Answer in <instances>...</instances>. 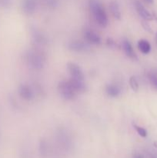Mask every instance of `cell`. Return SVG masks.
<instances>
[{
	"instance_id": "14",
	"label": "cell",
	"mask_w": 157,
	"mask_h": 158,
	"mask_svg": "<svg viewBox=\"0 0 157 158\" xmlns=\"http://www.w3.org/2000/svg\"><path fill=\"white\" fill-rule=\"evenodd\" d=\"M32 37L33 39V41L36 43L37 44L42 45L46 43V39L39 31L37 29H33L32 31Z\"/></svg>"
},
{
	"instance_id": "19",
	"label": "cell",
	"mask_w": 157,
	"mask_h": 158,
	"mask_svg": "<svg viewBox=\"0 0 157 158\" xmlns=\"http://www.w3.org/2000/svg\"><path fill=\"white\" fill-rule=\"evenodd\" d=\"M39 150H40V153L42 156H45L48 152V146L47 143H46V141L44 140H42L41 143H40L39 145Z\"/></svg>"
},
{
	"instance_id": "27",
	"label": "cell",
	"mask_w": 157,
	"mask_h": 158,
	"mask_svg": "<svg viewBox=\"0 0 157 158\" xmlns=\"http://www.w3.org/2000/svg\"><path fill=\"white\" fill-rule=\"evenodd\" d=\"M156 40H157V33H156Z\"/></svg>"
},
{
	"instance_id": "25",
	"label": "cell",
	"mask_w": 157,
	"mask_h": 158,
	"mask_svg": "<svg viewBox=\"0 0 157 158\" xmlns=\"http://www.w3.org/2000/svg\"><path fill=\"white\" fill-rule=\"evenodd\" d=\"M152 17H153L154 19H155L157 21V12H152Z\"/></svg>"
},
{
	"instance_id": "5",
	"label": "cell",
	"mask_w": 157,
	"mask_h": 158,
	"mask_svg": "<svg viewBox=\"0 0 157 158\" xmlns=\"http://www.w3.org/2000/svg\"><path fill=\"white\" fill-rule=\"evenodd\" d=\"M68 49L73 51V52H84L89 51L90 47L86 43L78 41V40H74V41L70 42L68 44Z\"/></svg>"
},
{
	"instance_id": "10",
	"label": "cell",
	"mask_w": 157,
	"mask_h": 158,
	"mask_svg": "<svg viewBox=\"0 0 157 158\" xmlns=\"http://www.w3.org/2000/svg\"><path fill=\"white\" fill-rule=\"evenodd\" d=\"M123 49L124 50L126 55L129 57V59L132 60H136L137 56L135 54V51H134L133 48H132V46L131 45V43H129V40H124L123 41Z\"/></svg>"
},
{
	"instance_id": "7",
	"label": "cell",
	"mask_w": 157,
	"mask_h": 158,
	"mask_svg": "<svg viewBox=\"0 0 157 158\" xmlns=\"http://www.w3.org/2000/svg\"><path fill=\"white\" fill-rule=\"evenodd\" d=\"M135 7L137 12H138V14L143 18V20H146V21H151V20L153 19V17H152V14L145 8V6H143L140 2H135Z\"/></svg>"
},
{
	"instance_id": "4",
	"label": "cell",
	"mask_w": 157,
	"mask_h": 158,
	"mask_svg": "<svg viewBox=\"0 0 157 158\" xmlns=\"http://www.w3.org/2000/svg\"><path fill=\"white\" fill-rule=\"evenodd\" d=\"M67 69L69 70V74H70L71 78L84 80L85 77L83 69L76 63L69 62V63H67Z\"/></svg>"
},
{
	"instance_id": "20",
	"label": "cell",
	"mask_w": 157,
	"mask_h": 158,
	"mask_svg": "<svg viewBox=\"0 0 157 158\" xmlns=\"http://www.w3.org/2000/svg\"><path fill=\"white\" fill-rule=\"evenodd\" d=\"M46 4L49 7L55 8L58 4V0H46Z\"/></svg>"
},
{
	"instance_id": "8",
	"label": "cell",
	"mask_w": 157,
	"mask_h": 158,
	"mask_svg": "<svg viewBox=\"0 0 157 158\" xmlns=\"http://www.w3.org/2000/svg\"><path fill=\"white\" fill-rule=\"evenodd\" d=\"M84 36L88 43L93 45H99L101 43V38L97 33L92 29H86L84 32Z\"/></svg>"
},
{
	"instance_id": "15",
	"label": "cell",
	"mask_w": 157,
	"mask_h": 158,
	"mask_svg": "<svg viewBox=\"0 0 157 158\" xmlns=\"http://www.w3.org/2000/svg\"><path fill=\"white\" fill-rule=\"evenodd\" d=\"M138 48L143 54H148L151 51V45L147 40H140L138 41Z\"/></svg>"
},
{
	"instance_id": "9",
	"label": "cell",
	"mask_w": 157,
	"mask_h": 158,
	"mask_svg": "<svg viewBox=\"0 0 157 158\" xmlns=\"http://www.w3.org/2000/svg\"><path fill=\"white\" fill-rule=\"evenodd\" d=\"M37 7V0H23L22 10L26 15H32Z\"/></svg>"
},
{
	"instance_id": "1",
	"label": "cell",
	"mask_w": 157,
	"mask_h": 158,
	"mask_svg": "<svg viewBox=\"0 0 157 158\" xmlns=\"http://www.w3.org/2000/svg\"><path fill=\"white\" fill-rule=\"evenodd\" d=\"M89 7L94 20L97 24L103 28H106L108 25V16L104 7L99 0H89Z\"/></svg>"
},
{
	"instance_id": "11",
	"label": "cell",
	"mask_w": 157,
	"mask_h": 158,
	"mask_svg": "<svg viewBox=\"0 0 157 158\" xmlns=\"http://www.w3.org/2000/svg\"><path fill=\"white\" fill-rule=\"evenodd\" d=\"M69 82L70 83L71 86L73 87V89H75L77 94H78V93H83L86 91V85L84 83V80L71 78L69 80Z\"/></svg>"
},
{
	"instance_id": "18",
	"label": "cell",
	"mask_w": 157,
	"mask_h": 158,
	"mask_svg": "<svg viewBox=\"0 0 157 158\" xmlns=\"http://www.w3.org/2000/svg\"><path fill=\"white\" fill-rule=\"evenodd\" d=\"M133 127L140 137H146V136H147V131H146L144 128L142 127L138 126V125L136 124H133Z\"/></svg>"
},
{
	"instance_id": "26",
	"label": "cell",
	"mask_w": 157,
	"mask_h": 158,
	"mask_svg": "<svg viewBox=\"0 0 157 158\" xmlns=\"http://www.w3.org/2000/svg\"><path fill=\"white\" fill-rule=\"evenodd\" d=\"M146 2H147L148 3H150V4H152V3H153V0H145Z\"/></svg>"
},
{
	"instance_id": "24",
	"label": "cell",
	"mask_w": 157,
	"mask_h": 158,
	"mask_svg": "<svg viewBox=\"0 0 157 158\" xmlns=\"http://www.w3.org/2000/svg\"><path fill=\"white\" fill-rule=\"evenodd\" d=\"M133 158H144V157H143V156L141 155V154H135V155H134Z\"/></svg>"
},
{
	"instance_id": "16",
	"label": "cell",
	"mask_w": 157,
	"mask_h": 158,
	"mask_svg": "<svg viewBox=\"0 0 157 158\" xmlns=\"http://www.w3.org/2000/svg\"><path fill=\"white\" fill-rule=\"evenodd\" d=\"M148 78L151 85L157 89V73L156 72H149L148 73Z\"/></svg>"
},
{
	"instance_id": "13",
	"label": "cell",
	"mask_w": 157,
	"mask_h": 158,
	"mask_svg": "<svg viewBox=\"0 0 157 158\" xmlns=\"http://www.w3.org/2000/svg\"><path fill=\"white\" fill-rule=\"evenodd\" d=\"M109 9H110L111 13L115 19H121V11H120L119 6L116 1H112L109 3Z\"/></svg>"
},
{
	"instance_id": "12",
	"label": "cell",
	"mask_w": 157,
	"mask_h": 158,
	"mask_svg": "<svg viewBox=\"0 0 157 158\" xmlns=\"http://www.w3.org/2000/svg\"><path fill=\"white\" fill-rule=\"evenodd\" d=\"M106 92L109 97H117L121 93V89L119 86L114 83H111L106 86Z\"/></svg>"
},
{
	"instance_id": "23",
	"label": "cell",
	"mask_w": 157,
	"mask_h": 158,
	"mask_svg": "<svg viewBox=\"0 0 157 158\" xmlns=\"http://www.w3.org/2000/svg\"><path fill=\"white\" fill-rule=\"evenodd\" d=\"M148 155H149V158H157V154L155 153L152 152V151L148 153Z\"/></svg>"
},
{
	"instance_id": "22",
	"label": "cell",
	"mask_w": 157,
	"mask_h": 158,
	"mask_svg": "<svg viewBox=\"0 0 157 158\" xmlns=\"http://www.w3.org/2000/svg\"><path fill=\"white\" fill-rule=\"evenodd\" d=\"M142 25H143V28H144L146 30H147L148 32H152V29H151L150 26H149V25L147 23V21H146V20H143V21L142 22Z\"/></svg>"
},
{
	"instance_id": "21",
	"label": "cell",
	"mask_w": 157,
	"mask_h": 158,
	"mask_svg": "<svg viewBox=\"0 0 157 158\" xmlns=\"http://www.w3.org/2000/svg\"><path fill=\"white\" fill-rule=\"evenodd\" d=\"M106 44H107L108 46H109L111 48H115V46H117L116 43L111 38L107 39V40H106Z\"/></svg>"
},
{
	"instance_id": "17",
	"label": "cell",
	"mask_w": 157,
	"mask_h": 158,
	"mask_svg": "<svg viewBox=\"0 0 157 158\" xmlns=\"http://www.w3.org/2000/svg\"><path fill=\"white\" fill-rule=\"evenodd\" d=\"M129 85H130V87L134 92H137L139 89V83L138 80H136L135 77H131L129 78Z\"/></svg>"
},
{
	"instance_id": "6",
	"label": "cell",
	"mask_w": 157,
	"mask_h": 158,
	"mask_svg": "<svg viewBox=\"0 0 157 158\" xmlns=\"http://www.w3.org/2000/svg\"><path fill=\"white\" fill-rule=\"evenodd\" d=\"M18 94L26 100H32L35 97L33 89L28 84H21L18 87Z\"/></svg>"
},
{
	"instance_id": "2",
	"label": "cell",
	"mask_w": 157,
	"mask_h": 158,
	"mask_svg": "<svg viewBox=\"0 0 157 158\" xmlns=\"http://www.w3.org/2000/svg\"><path fill=\"white\" fill-rule=\"evenodd\" d=\"M26 63L28 66L35 70H40L45 64V58L39 52L34 50H30L26 53Z\"/></svg>"
},
{
	"instance_id": "3",
	"label": "cell",
	"mask_w": 157,
	"mask_h": 158,
	"mask_svg": "<svg viewBox=\"0 0 157 158\" xmlns=\"http://www.w3.org/2000/svg\"><path fill=\"white\" fill-rule=\"evenodd\" d=\"M58 91L62 98L66 100H72L75 98L77 93L68 81H61L58 84Z\"/></svg>"
}]
</instances>
